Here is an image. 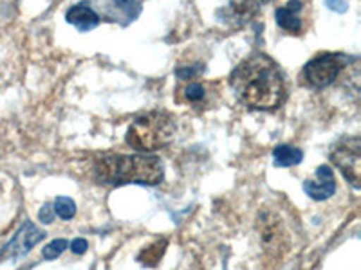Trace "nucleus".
I'll list each match as a JSON object with an SVG mask.
<instances>
[{
    "label": "nucleus",
    "mask_w": 361,
    "mask_h": 270,
    "mask_svg": "<svg viewBox=\"0 0 361 270\" xmlns=\"http://www.w3.org/2000/svg\"><path fill=\"white\" fill-rule=\"evenodd\" d=\"M230 85L238 101L253 110H275L286 98V83L276 63L253 54L231 72Z\"/></svg>",
    "instance_id": "nucleus-1"
},
{
    "label": "nucleus",
    "mask_w": 361,
    "mask_h": 270,
    "mask_svg": "<svg viewBox=\"0 0 361 270\" xmlns=\"http://www.w3.org/2000/svg\"><path fill=\"white\" fill-rule=\"evenodd\" d=\"M94 176L102 184L157 186L164 179L159 157L154 155H103L94 162Z\"/></svg>",
    "instance_id": "nucleus-2"
},
{
    "label": "nucleus",
    "mask_w": 361,
    "mask_h": 270,
    "mask_svg": "<svg viewBox=\"0 0 361 270\" xmlns=\"http://www.w3.org/2000/svg\"><path fill=\"white\" fill-rule=\"evenodd\" d=\"M176 123L166 112H148L132 121L127 130V144L140 152H156L173 141Z\"/></svg>",
    "instance_id": "nucleus-3"
},
{
    "label": "nucleus",
    "mask_w": 361,
    "mask_h": 270,
    "mask_svg": "<svg viewBox=\"0 0 361 270\" xmlns=\"http://www.w3.org/2000/svg\"><path fill=\"white\" fill-rule=\"evenodd\" d=\"M349 58L345 54L327 53L314 58L302 70V82L312 89H324L329 86L343 72V69L349 65Z\"/></svg>",
    "instance_id": "nucleus-4"
},
{
    "label": "nucleus",
    "mask_w": 361,
    "mask_h": 270,
    "mask_svg": "<svg viewBox=\"0 0 361 270\" xmlns=\"http://www.w3.org/2000/svg\"><path fill=\"white\" fill-rule=\"evenodd\" d=\"M331 160L349 180L354 189L361 188V141L360 137H347L334 144Z\"/></svg>",
    "instance_id": "nucleus-5"
},
{
    "label": "nucleus",
    "mask_w": 361,
    "mask_h": 270,
    "mask_svg": "<svg viewBox=\"0 0 361 270\" xmlns=\"http://www.w3.org/2000/svg\"><path fill=\"white\" fill-rule=\"evenodd\" d=\"M44 238V231H40L33 221L27 220L22 225L20 229H18V233L11 238V242H9L4 249L0 250V262L20 258V256H24V254H27L29 250L33 249L37 243H40Z\"/></svg>",
    "instance_id": "nucleus-6"
},
{
    "label": "nucleus",
    "mask_w": 361,
    "mask_h": 270,
    "mask_svg": "<svg viewBox=\"0 0 361 270\" xmlns=\"http://www.w3.org/2000/svg\"><path fill=\"white\" fill-rule=\"evenodd\" d=\"M304 191L307 193V197L312 200H327L336 191V180H334L333 168L329 164H324L316 169V176L312 180H305Z\"/></svg>",
    "instance_id": "nucleus-7"
},
{
    "label": "nucleus",
    "mask_w": 361,
    "mask_h": 270,
    "mask_svg": "<svg viewBox=\"0 0 361 270\" xmlns=\"http://www.w3.org/2000/svg\"><path fill=\"white\" fill-rule=\"evenodd\" d=\"M267 0H230L224 9L219 11L222 18L230 24H244L250 20L255 13L266 4Z\"/></svg>",
    "instance_id": "nucleus-8"
},
{
    "label": "nucleus",
    "mask_w": 361,
    "mask_h": 270,
    "mask_svg": "<svg viewBox=\"0 0 361 270\" xmlns=\"http://www.w3.org/2000/svg\"><path fill=\"white\" fill-rule=\"evenodd\" d=\"M304 9L302 2L300 0H291L288 4L283 6V8L276 9V24L283 29V31H288V33L293 34H300L302 33V18H300V11Z\"/></svg>",
    "instance_id": "nucleus-9"
},
{
    "label": "nucleus",
    "mask_w": 361,
    "mask_h": 270,
    "mask_svg": "<svg viewBox=\"0 0 361 270\" xmlns=\"http://www.w3.org/2000/svg\"><path fill=\"white\" fill-rule=\"evenodd\" d=\"M67 22L71 25L78 29V31H90V29H94L96 25L99 24V17L92 11L89 4H76L67 11L66 15Z\"/></svg>",
    "instance_id": "nucleus-10"
},
{
    "label": "nucleus",
    "mask_w": 361,
    "mask_h": 270,
    "mask_svg": "<svg viewBox=\"0 0 361 270\" xmlns=\"http://www.w3.org/2000/svg\"><path fill=\"white\" fill-rule=\"evenodd\" d=\"M304 160V152L295 146H288V144H280L273 150V162L279 168H289V166H296Z\"/></svg>",
    "instance_id": "nucleus-11"
},
{
    "label": "nucleus",
    "mask_w": 361,
    "mask_h": 270,
    "mask_svg": "<svg viewBox=\"0 0 361 270\" xmlns=\"http://www.w3.org/2000/svg\"><path fill=\"white\" fill-rule=\"evenodd\" d=\"M166 247H169V240L166 238L156 240V242H152L148 247L141 249V252L137 254V262L145 266H156L163 259L164 252H166Z\"/></svg>",
    "instance_id": "nucleus-12"
},
{
    "label": "nucleus",
    "mask_w": 361,
    "mask_h": 270,
    "mask_svg": "<svg viewBox=\"0 0 361 270\" xmlns=\"http://www.w3.org/2000/svg\"><path fill=\"white\" fill-rule=\"evenodd\" d=\"M54 214L62 218V220H71L76 214V204L69 197H58L54 200Z\"/></svg>",
    "instance_id": "nucleus-13"
},
{
    "label": "nucleus",
    "mask_w": 361,
    "mask_h": 270,
    "mask_svg": "<svg viewBox=\"0 0 361 270\" xmlns=\"http://www.w3.org/2000/svg\"><path fill=\"white\" fill-rule=\"evenodd\" d=\"M180 94L186 103H201L206 98V89L201 83H188L185 89L180 90Z\"/></svg>",
    "instance_id": "nucleus-14"
},
{
    "label": "nucleus",
    "mask_w": 361,
    "mask_h": 270,
    "mask_svg": "<svg viewBox=\"0 0 361 270\" xmlns=\"http://www.w3.org/2000/svg\"><path fill=\"white\" fill-rule=\"evenodd\" d=\"M67 240H63V238H60V240H53V242L49 243V245H45L44 250H42V256H44V259H56L58 256H62L63 250L67 249Z\"/></svg>",
    "instance_id": "nucleus-15"
},
{
    "label": "nucleus",
    "mask_w": 361,
    "mask_h": 270,
    "mask_svg": "<svg viewBox=\"0 0 361 270\" xmlns=\"http://www.w3.org/2000/svg\"><path fill=\"white\" fill-rule=\"evenodd\" d=\"M38 218H40L42 224H53L54 220V209L51 204H44V207L40 209V213H38Z\"/></svg>",
    "instance_id": "nucleus-16"
},
{
    "label": "nucleus",
    "mask_w": 361,
    "mask_h": 270,
    "mask_svg": "<svg viewBox=\"0 0 361 270\" xmlns=\"http://www.w3.org/2000/svg\"><path fill=\"white\" fill-rule=\"evenodd\" d=\"M71 249L76 254H83L89 249V243H87V240H83V238H76V240H73V243H71Z\"/></svg>",
    "instance_id": "nucleus-17"
},
{
    "label": "nucleus",
    "mask_w": 361,
    "mask_h": 270,
    "mask_svg": "<svg viewBox=\"0 0 361 270\" xmlns=\"http://www.w3.org/2000/svg\"><path fill=\"white\" fill-rule=\"evenodd\" d=\"M114 4L119 6L121 9H127V11H130L134 6H137L135 4V0H114Z\"/></svg>",
    "instance_id": "nucleus-18"
}]
</instances>
